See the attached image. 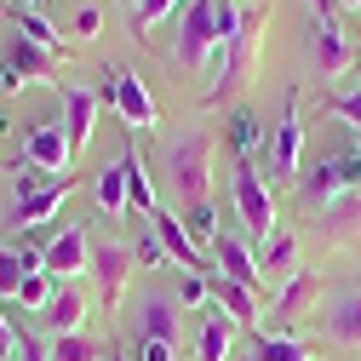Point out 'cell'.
<instances>
[{"label": "cell", "mask_w": 361, "mask_h": 361, "mask_svg": "<svg viewBox=\"0 0 361 361\" xmlns=\"http://www.w3.org/2000/svg\"><path fill=\"white\" fill-rule=\"evenodd\" d=\"M235 18H241L235 0H190L184 23H178V63L201 69L207 58H224V47L235 35Z\"/></svg>", "instance_id": "cell-1"}, {"label": "cell", "mask_w": 361, "mask_h": 361, "mask_svg": "<svg viewBox=\"0 0 361 361\" xmlns=\"http://www.w3.org/2000/svg\"><path fill=\"white\" fill-rule=\"evenodd\" d=\"M166 184L184 207H201L212 201V132L207 126H184L178 138L166 144Z\"/></svg>", "instance_id": "cell-2"}, {"label": "cell", "mask_w": 361, "mask_h": 361, "mask_svg": "<svg viewBox=\"0 0 361 361\" xmlns=\"http://www.w3.org/2000/svg\"><path fill=\"white\" fill-rule=\"evenodd\" d=\"M264 23H269V0H258V6H241L235 35H230V47H224V69H218L212 92H207V109H212V104H235V92H241L247 75H252V58H258Z\"/></svg>", "instance_id": "cell-3"}, {"label": "cell", "mask_w": 361, "mask_h": 361, "mask_svg": "<svg viewBox=\"0 0 361 361\" xmlns=\"http://www.w3.org/2000/svg\"><path fill=\"white\" fill-rule=\"evenodd\" d=\"M355 190H361V149H327L298 178V195H310L315 207H327L338 195H355Z\"/></svg>", "instance_id": "cell-4"}, {"label": "cell", "mask_w": 361, "mask_h": 361, "mask_svg": "<svg viewBox=\"0 0 361 361\" xmlns=\"http://www.w3.org/2000/svg\"><path fill=\"white\" fill-rule=\"evenodd\" d=\"M235 212H241L247 241L276 235V195H269V184L258 178V161H235Z\"/></svg>", "instance_id": "cell-5"}, {"label": "cell", "mask_w": 361, "mask_h": 361, "mask_svg": "<svg viewBox=\"0 0 361 361\" xmlns=\"http://www.w3.org/2000/svg\"><path fill=\"white\" fill-rule=\"evenodd\" d=\"M69 161H75V149H69L63 121H40V126H29V132H23V166L63 178V172H69Z\"/></svg>", "instance_id": "cell-6"}, {"label": "cell", "mask_w": 361, "mask_h": 361, "mask_svg": "<svg viewBox=\"0 0 361 361\" xmlns=\"http://www.w3.org/2000/svg\"><path fill=\"white\" fill-rule=\"evenodd\" d=\"M29 80L63 86V80H58V58L40 52V47H29V40H18V47L0 58V92H18V86H29Z\"/></svg>", "instance_id": "cell-7"}, {"label": "cell", "mask_w": 361, "mask_h": 361, "mask_svg": "<svg viewBox=\"0 0 361 361\" xmlns=\"http://www.w3.org/2000/svg\"><path fill=\"white\" fill-rule=\"evenodd\" d=\"M212 247H218V252H212V264H218V276H230L235 287H247L252 298H264V264H258L252 241H247V235H230V230H224V235H218Z\"/></svg>", "instance_id": "cell-8"}, {"label": "cell", "mask_w": 361, "mask_h": 361, "mask_svg": "<svg viewBox=\"0 0 361 361\" xmlns=\"http://www.w3.org/2000/svg\"><path fill=\"white\" fill-rule=\"evenodd\" d=\"M109 109L126 121V132H144V126H155V98H149L144 75L132 69V63H115V104H109Z\"/></svg>", "instance_id": "cell-9"}, {"label": "cell", "mask_w": 361, "mask_h": 361, "mask_svg": "<svg viewBox=\"0 0 361 361\" xmlns=\"http://www.w3.org/2000/svg\"><path fill=\"white\" fill-rule=\"evenodd\" d=\"M298 144H304V109L298 92H287V109L276 121V138H269V178H298Z\"/></svg>", "instance_id": "cell-10"}, {"label": "cell", "mask_w": 361, "mask_h": 361, "mask_svg": "<svg viewBox=\"0 0 361 361\" xmlns=\"http://www.w3.org/2000/svg\"><path fill=\"white\" fill-rule=\"evenodd\" d=\"M149 224H155V235H161L166 258H172V264H184V276H212V269H218V264L190 241V230H184V218H178V212H166V207H161Z\"/></svg>", "instance_id": "cell-11"}, {"label": "cell", "mask_w": 361, "mask_h": 361, "mask_svg": "<svg viewBox=\"0 0 361 361\" xmlns=\"http://www.w3.org/2000/svg\"><path fill=\"white\" fill-rule=\"evenodd\" d=\"M69 195H75V178H69V172H63V178H47L40 190H23V195L12 201V230H35V224H47Z\"/></svg>", "instance_id": "cell-12"}, {"label": "cell", "mask_w": 361, "mask_h": 361, "mask_svg": "<svg viewBox=\"0 0 361 361\" xmlns=\"http://www.w3.org/2000/svg\"><path fill=\"white\" fill-rule=\"evenodd\" d=\"M92 276H98V304L104 310H121V293H126V276H132V247L98 241L92 247Z\"/></svg>", "instance_id": "cell-13"}, {"label": "cell", "mask_w": 361, "mask_h": 361, "mask_svg": "<svg viewBox=\"0 0 361 361\" xmlns=\"http://www.w3.org/2000/svg\"><path fill=\"white\" fill-rule=\"evenodd\" d=\"M40 258H47V276H58V281H75L80 269L92 264V235H86L80 224H75V230H58L47 247H40Z\"/></svg>", "instance_id": "cell-14"}, {"label": "cell", "mask_w": 361, "mask_h": 361, "mask_svg": "<svg viewBox=\"0 0 361 361\" xmlns=\"http://www.w3.org/2000/svg\"><path fill=\"white\" fill-rule=\"evenodd\" d=\"M58 98H63V132H69V149L80 155L86 149V138H92V126H98V92L92 86H75V80H63L58 86Z\"/></svg>", "instance_id": "cell-15"}, {"label": "cell", "mask_w": 361, "mask_h": 361, "mask_svg": "<svg viewBox=\"0 0 361 361\" xmlns=\"http://www.w3.org/2000/svg\"><path fill=\"white\" fill-rule=\"evenodd\" d=\"M132 338H161L178 344V304L166 293H144L138 310H132Z\"/></svg>", "instance_id": "cell-16"}, {"label": "cell", "mask_w": 361, "mask_h": 361, "mask_svg": "<svg viewBox=\"0 0 361 361\" xmlns=\"http://www.w3.org/2000/svg\"><path fill=\"white\" fill-rule=\"evenodd\" d=\"M310 52H315V69H322V75H344V69H350V40H344V23L315 18V12H310Z\"/></svg>", "instance_id": "cell-17"}, {"label": "cell", "mask_w": 361, "mask_h": 361, "mask_svg": "<svg viewBox=\"0 0 361 361\" xmlns=\"http://www.w3.org/2000/svg\"><path fill=\"white\" fill-rule=\"evenodd\" d=\"M207 293H212V304H218L224 315H230V322H241V327H258V315H264V298H252L247 287H235L230 276H218V269L207 276Z\"/></svg>", "instance_id": "cell-18"}, {"label": "cell", "mask_w": 361, "mask_h": 361, "mask_svg": "<svg viewBox=\"0 0 361 361\" xmlns=\"http://www.w3.org/2000/svg\"><path fill=\"white\" fill-rule=\"evenodd\" d=\"M115 161H121V172H126V201H132V212H161L155 207V184H149V172H144V161H138V144H132V132L121 138V149H115Z\"/></svg>", "instance_id": "cell-19"}, {"label": "cell", "mask_w": 361, "mask_h": 361, "mask_svg": "<svg viewBox=\"0 0 361 361\" xmlns=\"http://www.w3.org/2000/svg\"><path fill=\"white\" fill-rule=\"evenodd\" d=\"M80 322H86V293H80L75 281H58V293H52V304H47V327H52V338L80 333Z\"/></svg>", "instance_id": "cell-20"}, {"label": "cell", "mask_w": 361, "mask_h": 361, "mask_svg": "<svg viewBox=\"0 0 361 361\" xmlns=\"http://www.w3.org/2000/svg\"><path fill=\"white\" fill-rule=\"evenodd\" d=\"M12 23H18V40H29V47L52 52V58H69V40L52 29V18H47V12H35V6H18V12H12Z\"/></svg>", "instance_id": "cell-21"}, {"label": "cell", "mask_w": 361, "mask_h": 361, "mask_svg": "<svg viewBox=\"0 0 361 361\" xmlns=\"http://www.w3.org/2000/svg\"><path fill=\"white\" fill-rule=\"evenodd\" d=\"M230 333H235V322L212 304L195 327V361H230Z\"/></svg>", "instance_id": "cell-22"}, {"label": "cell", "mask_w": 361, "mask_h": 361, "mask_svg": "<svg viewBox=\"0 0 361 361\" xmlns=\"http://www.w3.org/2000/svg\"><path fill=\"white\" fill-rule=\"evenodd\" d=\"M322 230H327L333 241L361 235V190H355V195H338V201H327V207H322Z\"/></svg>", "instance_id": "cell-23"}, {"label": "cell", "mask_w": 361, "mask_h": 361, "mask_svg": "<svg viewBox=\"0 0 361 361\" xmlns=\"http://www.w3.org/2000/svg\"><path fill=\"white\" fill-rule=\"evenodd\" d=\"M241 361H310V344L293 338V333H258Z\"/></svg>", "instance_id": "cell-24"}, {"label": "cell", "mask_w": 361, "mask_h": 361, "mask_svg": "<svg viewBox=\"0 0 361 361\" xmlns=\"http://www.w3.org/2000/svg\"><path fill=\"white\" fill-rule=\"evenodd\" d=\"M230 149L235 161H258V109L230 104Z\"/></svg>", "instance_id": "cell-25"}, {"label": "cell", "mask_w": 361, "mask_h": 361, "mask_svg": "<svg viewBox=\"0 0 361 361\" xmlns=\"http://www.w3.org/2000/svg\"><path fill=\"white\" fill-rule=\"evenodd\" d=\"M98 212H104V218H126V212H132V201H126V172H121V161H109V166L98 172Z\"/></svg>", "instance_id": "cell-26"}, {"label": "cell", "mask_w": 361, "mask_h": 361, "mask_svg": "<svg viewBox=\"0 0 361 361\" xmlns=\"http://www.w3.org/2000/svg\"><path fill=\"white\" fill-rule=\"evenodd\" d=\"M327 333H333L338 344H355V350H361V293H344V298L333 304Z\"/></svg>", "instance_id": "cell-27"}, {"label": "cell", "mask_w": 361, "mask_h": 361, "mask_svg": "<svg viewBox=\"0 0 361 361\" xmlns=\"http://www.w3.org/2000/svg\"><path fill=\"white\" fill-rule=\"evenodd\" d=\"M315 287H322V281H315L310 269H293V276H287V287H281V298H276V315H281V322H287V315H298V310L315 298Z\"/></svg>", "instance_id": "cell-28"}, {"label": "cell", "mask_w": 361, "mask_h": 361, "mask_svg": "<svg viewBox=\"0 0 361 361\" xmlns=\"http://www.w3.org/2000/svg\"><path fill=\"white\" fill-rule=\"evenodd\" d=\"M184 230H190V241H195V247H212V241L224 235L218 207H212V201H201V207H184Z\"/></svg>", "instance_id": "cell-29"}, {"label": "cell", "mask_w": 361, "mask_h": 361, "mask_svg": "<svg viewBox=\"0 0 361 361\" xmlns=\"http://www.w3.org/2000/svg\"><path fill=\"white\" fill-rule=\"evenodd\" d=\"M35 276L29 269V258H23V247H6L0 252V298H18V287Z\"/></svg>", "instance_id": "cell-30"}, {"label": "cell", "mask_w": 361, "mask_h": 361, "mask_svg": "<svg viewBox=\"0 0 361 361\" xmlns=\"http://www.w3.org/2000/svg\"><path fill=\"white\" fill-rule=\"evenodd\" d=\"M47 361H104V355H98V344L86 333H63V338L47 344Z\"/></svg>", "instance_id": "cell-31"}, {"label": "cell", "mask_w": 361, "mask_h": 361, "mask_svg": "<svg viewBox=\"0 0 361 361\" xmlns=\"http://www.w3.org/2000/svg\"><path fill=\"white\" fill-rule=\"evenodd\" d=\"M184 0H138V12H132V40H149V29L161 23V18H172Z\"/></svg>", "instance_id": "cell-32"}, {"label": "cell", "mask_w": 361, "mask_h": 361, "mask_svg": "<svg viewBox=\"0 0 361 361\" xmlns=\"http://www.w3.org/2000/svg\"><path fill=\"white\" fill-rule=\"evenodd\" d=\"M52 293H58V276H47V269H35V276L18 287V304L23 310H47L52 304Z\"/></svg>", "instance_id": "cell-33"}, {"label": "cell", "mask_w": 361, "mask_h": 361, "mask_svg": "<svg viewBox=\"0 0 361 361\" xmlns=\"http://www.w3.org/2000/svg\"><path fill=\"white\" fill-rule=\"evenodd\" d=\"M104 23H109V18H104V6H80V12H75V23H69V47H75V40H98V35H104Z\"/></svg>", "instance_id": "cell-34"}, {"label": "cell", "mask_w": 361, "mask_h": 361, "mask_svg": "<svg viewBox=\"0 0 361 361\" xmlns=\"http://www.w3.org/2000/svg\"><path fill=\"white\" fill-rule=\"evenodd\" d=\"M293 252H298V241H293L287 230H276L269 247H264V269H287V276H293Z\"/></svg>", "instance_id": "cell-35"}, {"label": "cell", "mask_w": 361, "mask_h": 361, "mask_svg": "<svg viewBox=\"0 0 361 361\" xmlns=\"http://www.w3.org/2000/svg\"><path fill=\"white\" fill-rule=\"evenodd\" d=\"M132 264H144V269H155V264H166V247H161V235H155V224L132 241Z\"/></svg>", "instance_id": "cell-36"}, {"label": "cell", "mask_w": 361, "mask_h": 361, "mask_svg": "<svg viewBox=\"0 0 361 361\" xmlns=\"http://www.w3.org/2000/svg\"><path fill=\"white\" fill-rule=\"evenodd\" d=\"M327 109H333V115H338V121H344L350 132H361V86H355V92H338V98H333Z\"/></svg>", "instance_id": "cell-37"}, {"label": "cell", "mask_w": 361, "mask_h": 361, "mask_svg": "<svg viewBox=\"0 0 361 361\" xmlns=\"http://www.w3.org/2000/svg\"><path fill=\"white\" fill-rule=\"evenodd\" d=\"M212 293H207V276H184L178 281V304H190V310H201Z\"/></svg>", "instance_id": "cell-38"}, {"label": "cell", "mask_w": 361, "mask_h": 361, "mask_svg": "<svg viewBox=\"0 0 361 361\" xmlns=\"http://www.w3.org/2000/svg\"><path fill=\"white\" fill-rule=\"evenodd\" d=\"M138 361H178V344H161V338H138Z\"/></svg>", "instance_id": "cell-39"}, {"label": "cell", "mask_w": 361, "mask_h": 361, "mask_svg": "<svg viewBox=\"0 0 361 361\" xmlns=\"http://www.w3.org/2000/svg\"><path fill=\"white\" fill-rule=\"evenodd\" d=\"M0 361H18V327L6 322V310H0Z\"/></svg>", "instance_id": "cell-40"}, {"label": "cell", "mask_w": 361, "mask_h": 361, "mask_svg": "<svg viewBox=\"0 0 361 361\" xmlns=\"http://www.w3.org/2000/svg\"><path fill=\"white\" fill-rule=\"evenodd\" d=\"M310 12H315V18H333V23H338V12H344V0H310Z\"/></svg>", "instance_id": "cell-41"}, {"label": "cell", "mask_w": 361, "mask_h": 361, "mask_svg": "<svg viewBox=\"0 0 361 361\" xmlns=\"http://www.w3.org/2000/svg\"><path fill=\"white\" fill-rule=\"evenodd\" d=\"M344 6H350V12H361V0H344Z\"/></svg>", "instance_id": "cell-42"}, {"label": "cell", "mask_w": 361, "mask_h": 361, "mask_svg": "<svg viewBox=\"0 0 361 361\" xmlns=\"http://www.w3.org/2000/svg\"><path fill=\"white\" fill-rule=\"evenodd\" d=\"M0 132H6V115H0Z\"/></svg>", "instance_id": "cell-43"}, {"label": "cell", "mask_w": 361, "mask_h": 361, "mask_svg": "<svg viewBox=\"0 0 361 361\" xmlns=\"http://www.w3.org/2000/svg\"><path fill=\"white\" fill-rule=\"evenodd\" d=\"M18 6H23V0H18Z\"/></svg>", "instance_id": "cell-44"}, {"label": "cell", "mask_w": 361, "mask_h": 361, "mask_svg": "<svg viewBox=\"0 0 361 361\" xmlns=\"http://www.w3.org/2000/svg\"><path fill=\"white\" fill-rule=\"evenodd\" d=\"M355 149H361V144H355Z\"/></svg>", "instance_id": "cell-45"}]
</instances>
